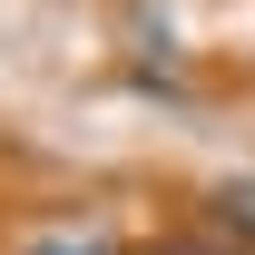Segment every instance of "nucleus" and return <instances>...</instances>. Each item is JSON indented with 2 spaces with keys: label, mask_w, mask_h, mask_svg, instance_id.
Returning a JSON list of instances; mask_svg holds the SVG:
<instances>
[{
  "label": "nucleus",
  "mask_w": 255,
  "mask_h": 255,
  "mask_svg": "<svg viewBox=\"0 0 255 255\" xmlns=\"http://www.w3.org/2000/svg\"><path fill=\"white\" fill-rule=\"evenodd\" d=\"M206 226H216V236H236V246H255V177L206 187Z\"/></svg>",
  "instance_id": "obj_1"
},
{
  "label": "nucleus",
  "mask_w": 255,
  "mask_h": 255,
  "mask_svg": "<svg viewBox=\"0 0 255 255\" xmlns=\"http://www.w3.org/2000/svg\"><path fill=\"white\" fill-rule=\"evenodd\" d=\"M30 255H118V246H98V236H49V246H30Z\"/></svg>",
  "instance_id": "obj_2"
}]
</instances>
